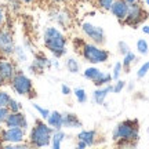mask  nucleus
I'll return each instance as SVG.
<instances>
[{"label":"nucleus","mask_w":149,"mask_h":149,"mask_svg":"<svg viewBox=\"0 0 149 149\" xmlns=\"http://www.w3.org/2000/svg\"><path fill=\"white\" fill-rule=\"evenodd\" d=\"M86 40L83 39V37H74L73 39V47L76 51H79V48L83 46V43H84Z\"/></svg>","instance_id":"37"},{"label":"nucleus","mask_w":149,"mask_h":149,"mask_svg":"<svg viewBox=\"0 0 149 149\" xmlns=\"http://www.w3.org/2000/svg\"><path fill=\"white\" fill-rule=\"evenodd\" d=\"M65 68H66V70H68L69 73L76 74V73H79L80 72L81 65H80V62H79V59L77 58L69 57V58H66V61H65Z\"/></svg>","instance_id":"22"},{"label":"nucleus","mask_w":149,"mask_h":149,"mask_svg":"<svg viewBox=\"0 0 149 149\" xmlns=\"http://www.w3.org/2000/svg\"><path fill=\"white\" fill-rule=\"evenodd\" d=\"M7 108H8L10 112H19V111H22V104L18 100H15V98H11Z\"/></svg>","instance_id":"32"},{"label":"nucleus","mask_w":149,"mask_h":149,"mask_svg":"<svg viewBox=\"0 0 149 149\" xmlns=\"http://www.w3.org/2000/svg\"><path fill=\"white\" fill-rule=\"evenodd\" d=\"M53 131L54 130L48 126L47 122H44L43 119H36L26 137L29 146H33V148H46V146H50Z\"/></svg>","instance_id":"3"},{"label":"nucleus","mask_w":149,"mask_h":149,"mask_svg":"<svg viewBox=\"0 0 149 149\" xmlns=\"http://www.w3.org/2000/svg\"><path fill=\"white\" fill-rule=\"evenodd\" d=\"M50 68H53V59L48 58L46 54L40 53V51L33 53L32 62H31V64H29V66H28V69H29V72H31V73H33V74H42V73H44V70L50 69Z\"/></svg>","instance_id":"11"},{"label":"nucleus","mask_w":149,"mask_h":149,"mask_svg":"<svg viewBox=\"0 0 149 149\" xmlns=\"http://www.w3.org/2000/svg\"><path fill=\"white\" fill-rule=\"evenodd\" d=\"M77 53L80 54V57L84 59L86 62H88L90 65H100L105 64L109 61L111 53L105 50L102 46H98L95 43L91 42H84L83 46L79 48Z\"/></svg>","instance_id":"4"},{"label":"nucleus","mask_w":149,"mask_h":149,"mask_svg":"<svg viewBox=\"0 0 149 149\" xmlns=\"http://www.w3.org/2000/svg\"><path fill=\"white\" fill-rule=\"evenodd\" d=\"M1 130H3V124L0 123V131H1Z\"/></svg>","instance_id":"47"},{"label":"nucleus","mask_w":149,"mask_h":149,"mask_svg":"<svg viewBox=\"0 0 149 149\" xmlns=\"http://www.w3.org/2000/svg\"><path fill=\"white\" fill-rule=\"evenodd\" d=\"M124 72L123 70V65H122V61H117V62H115V65H113V68H112V79H113V81L117 79H120V76H122V73Z\"/></svg>","instance_id":"27"},{"label":"nucleus","mask_w":149,"mask_h":149,"mask_svg":"<svg viewBox=\"0 0 149 149\" xmlns=\"http://www.w3.org/2000/svg\"><path fill=\"white\" fill-rule=\"evenodd\" d=\"M126 87H127L128 91H133L134 88H135V84H134V81H130L128 84H126Z\"/></svg>","instance_id":"43"},{"label":"nucleus","mask_w":149,"mask_h":149,"mask_svg":"<svg viewBox=\"0 0 149 149\" xmlns=\"http://www.w3.org/2000/svg\"><path fill=\"white\" fill-rule=\"evenodd\" d=\"M15 39L14 33L10 28L6 25L0 26V55L3 57H13L14 50H15Z\"/></svg>","instance_id":"9"},{"label":"nucleus","mask_w":149,"mask_h":149,"mask_svg":"<svg viewBox=\"0 0 149 149\" xmlns=\"http://www.w3.org/2000/svg\"><path fill=\"white\" fill-rule=\"evenodd\" d=\"M76 148H79V149H86V148H87V145H86L83 141H79V139H76Z\"/></svg>","instance_id":"39"},{"label":"nucleus","mask_w":149,"mask_h":149,"mask_svg":"<svg viewBox=\"0 0 149 149\" xmlns=\"http://www.w3.org/2000/svg\"><path fill=\"white\" fill-rule=\"evenodd\" d=\"M145 6H146V7L149 8V0H145Z\"/></svg>","instance_id":"46"},{"label":"nucleus","mask_w":149,"mask_h":149,"mask_svg":"<svg viewBox=\"0 0 149 149\" xmlns=\"http://www.w3.org/2000/svg\"><path fill=\"white\" fill-rule=\"evenodd\" d=\"M137 61V55L133 53V51H128L127 54L123 55V59H122V65H123V70L124 72H128L131 69V65L135 64Z\"/></svg>","instance_id":"23"},{"label":"nucleus","mask_w":149,"mask_h":149,"mask_svg":"<svg viewBox=\"0 0 149 149\" xmlns=\"http://www.w3.org/2000/svg\"><path fill=\"white\" fill-rule=\"evenodd\" d=\"M80 29H81V33L88 39V42L95 43L98 46H104L107 43V33L104 31V28L100 25H95L90 21H84L81 22Z\"/></svg>","instance_id":"7"},{"label":"nucleus","mask_w":149,"mask_h":149,"mask_svg":"<svg viewBox=\"0 0 149 149\" xmlns=\"http://www.w3.org/2000/svg\"><path fill=\"white\" fill-rule=\"evenodd\" d=\"M43 44L54 58H62L68 53V37L58 26H47L43 31Z\"/></svg>","instance_id":"2"},{"label":"nucleus","mask_w":149,"mask_h":149,"mask_svg":"<svg viewBox=\"0 0 149 149\" xmlns=\"http://www.w3.org/2000/svg\"><path fill=\"white\" fill-rule=\"evenodd\" d=\"M148 18H149L148 11L145 10L144 6H141V3L138 1V3H134V4H128L127 15L124 18V21L122 22V25L133 28V29H137Z\"/></svg>","instance_id":"6"},{"label":"nucleus","mask_w":149,"mask_h":149,"mask_svg":"<svg viewBox=\"0 0 149 149\" xmlns=\"http://www.w3.org/2000/svg\"><path fill=\"white\" fill-rule=\"evenodd\" d=\"M65 139H66V133H65L62 128L54 130L53 134H51V144H50V146L53 149H59L62 146Z\"/></svg>","instance_id":"20"},{"label":"nucleus","mask_w":149,"mask_h":149,"mask_svg":"<svg viewBox=\"0 0 149 149\" xmlns=\"http://www.w3.org/2000/svg\"><path fill=\"white\" fill-rule=\"evenodd\" d=\"M128 51H131V48H130V44L127 42H124V40H120V42L117 43V53L124 55V54H127Z\"/></svg>","instance_id":"34"},{"label":"nucleus","mask_w":149,"mask_h":149,"mask_svg":"<svg viewBox=\"0 0 149 149\" xmlns=\"http://www.w3.org/2000/svg\"><path fill=\"white\" fill-rule=\"evenodd\" d=\"M83 1H91V0H83Z\"/></svg>","instance_id":"50"},{"label":"nucleus","mask_w":149,"mask_h":149,"mask_svg":"<svg viewBox=\"0 0 149 149\" xmlns=\"http://www.w3.org/2000/svg\"><path fill=\"white\" fill-rule=\"evenodd\" d=\"M1 146H3V142H1V139H0V148H1Z\"/></svg>","instance_id":"48"},{"label":"nucleus","mask_w":149,"mask_h":149,"mask_svg":"<svg viewBox=\"0 0 149 149\" xmlns=\"http://www.w3.org/2000/svg\"><path fill=\"white\" fill-rule=\"evenodd\" d=\"M61 93H62V95L68 97V95H70V94H72V88H70L68 84L62 83V84H61Z\"/></svg>","instance_id":"38"},{"label":"nucleus","mask_w":149,"mask_h":149,"mask_svg":"<svg viewBox=\"0 0 149 149\" xmlns=\"http://www.w3.org/2000/svg\"><path fill=\"white\" fill-rule=\"evenodd\" d=\"M48 1H51L54 4H65V3H69L70 0H48Z\"/></svg>","instance_id":"41"},{"label":"nucleus","mask_w":149,"mask_h":149,"mask_svg":"<svg viewBox=\"0 0 149 149\" xmlns=\"http://www.w3.org/2000/svg\"><path fill=\"white\" fill-rule=\"evenodd\" d=\"M10 88L17 95H21V97H32L36 95V91H35V87H33V81L32 79L28 76L25 72L22 70H17V73L14 74V77L10 80Z\"/></svg>","instance_id":"5"},{"label":"nucleus","mask_w":149,"mask_h":149,"mask_svg":"<svg viewBox=\"0 0 149 149\" xmlns=\"http://www.w3.org/2000/svg\"><path fill=\"white\" fill-rule=\"evenodd\" d=\"M139 0H126V3L127 4H134V3H138Z\"/></svg>","instance_id":"44"},{"label":"nucleus","mask_w":149,"mask_h":149,"mask_svg":"<svg viewBox=\"0 0 149 149\" xmlns=\"http://www.w3.org/2000/svg\"><path fill=\"white\" fill-rule=\"evenodd\" d=\"M26 130L21 127H3L0 131V139L3 142V146L7 148H13V145L26 141Z\"/></svg>","instance_id":"8"},{"label":"nucleus","mask_w":149,"mask_h":149,"mask_svg":"<svg viewBox=\"0 0 149 149\" xmlns=\"http://www.w3.org/2000/svg\"><path fill=\"white\" fill-rule=\"evenodd\" d=\"M109 94H112V83L111 84H107V86L97 87L95 90L93 91V94H91V100H93V102L97 104V105H104Z\"/></svg>","instance_id":"16"},{"label":"nucleus","mask_w":149,"mask_h":149,"mask_svg":"<svg viewBox=\"0 0 149 149\" xmlns=\"http://www.w3.org/2000/svg\"><path fill=\"white\" fill-rule=\"evenodd\" d=\"M6 22H7V8L4 4L0 3V26L6 25Z\"/></svg>","instance_id":"35"},{"label":"nucleus","mask_w":149,"mask_h":149,"mask_svg":"<svg viewBox=\"0 0 149 149\" xmlns=\"http://www.w3.org/2000/svg\"><path fill=\"white\" fill-rule=\"evenodd\" d=\"M13 58L17 64H25L28 61V50L24 47V44H17L14 54H13Z\"/></svg>","instance_id":"21"},{"label":"nucleus","mask_w":149,"mask_h":149,"mask_svg":"<svg viewBox=\"0 0 149 149\" xmlns=\"http://www.w3.org/2000/svg\"><path fill=\"white\" fill-rule=\"evenodd\" d=\"M64 128H70V130H80L83 128V122L80 117L73 113V112H65L64 113Z\"/></svg>","instance_id":"18"},{"label":"nucleus","mask_w":149,"mask_h":149,"mask_svg":"<svg viewBox=\"0 0 149 149\" xmlns=\"http://www.w3.org/2000/svg\"><path fill=\"white\" fill-rule=\"evenodd\" d=\"M115 0H95L97 8H100L101 11H109L111 10L112 4Z\"/></svg>","instance_id":"31"},{"label":"nucleus","mask_w":149,"mask_h":149,"mask_svg":"<svg viewBox=\"0 0 149 149\" xmlns=\"http://www.w3.org/2000/svg\"><path fill=\"white\" fill-rule=\"evenodd\" d=\"M6 8L10 11V13H13V14H17V13H19L22 8V3L19 1V0H6Z\"/></svg>","instance_id":"25"},{"label":"nucleus","mask_w":149,"mask_h":149,"mask_svg":"<svg viewBox=\"0 0 149 149\" xmlns=\"http://www.w3.org/2000/svg\"><path fill=\"white\" fill-rule=\"evenodd\" d=\"M18 66L17 62L13 59V57H3L0 55V77L6 81V84L10 83V80L17 73Z\"/></svg>","instance_id":"13"},{"label":"nucleus","mask_w":149,"mask_h":149,"mask_svg":"<svg viewBox=\"0 0 149 149\" xmlns=\"http://www.w3.org/2000/svg\"><path fill=\"white\" fill-rule=\"evenodd\" d=\"M11 98L13 97H11L10 91L4 90V88H0V107H7Z\"/></svg>","instance_id":"29"},{"label":"nucleus","mask_w":149,"mask_h":149,"mask_svg":"<svg viewBox=\"0 0 149 149\" xmlns=\"http://www.w3.org/2000/svg\"><path fill=\"white\" fill-rule=\"evenodd\" d=\"M127 11H128V4L126 3V0H115L109 13L122 24L124 21L126 15H127Z\"/></svg>","instance_id":"15"},{"label":"nucleus","mask_w":149,"mask_h":149,"mask_svg":"<svg viewBox=\"0 0 149 149\" xmlns=\"http://www.w3.org/2000/svg\"><path fill=\"white\" fill-rule=\"evenodd\" d=\"M148 73H149V61H145L144 64L138 68V70H137V77L138 79H144Z\"/></svg>","instance_id":"33"},{"label":"nucleus","mask_w":149,"mask_h":149,"mask_svg":"<svg viewBox=\"0 0 149 149\" xmlns=\"http://www.w3.org/2000/svg\"><path fill=\"white\" fill-rule=\"evenodd\" d=\"M19 1H21L22 4H35V3H36L37 0H19Z\"/></svg>","instance_id":"42"},{"label":"nucleus","mask_w":149,"mask_h":149,"mask_svg":"<svg viewBox=\"0 0 149 149\" xmlns=\"http://www.w3.org/2000/svg\"><path fill=\"white\" fill-rule=\"evenodd\" d=\"M4 127H21L24 130L29 128V120H28L26 115L22 111L19 112H10V115L6 119Z\"/></svg>","instance_id":"14"},{"label":"nucleus","mask_w":149,"mask_h":149,"mask_svg":"<svg viewBox=\"0 0 149 149\" xmlns=\"http://www.w3.org/2000/svg\"><path fill=\"white\" fill-rule=\"evenodd\" d=\"M4 86H6V81H4L3 79H1V77H0V88H3Z\"/></svg>","instance_id":"45"},{"label":"nucleus","mask_w":149,"mask_h":149,"mask_svg":"<svg viewBox=\"0 0 149 149\" xmlns=\"http://www.w3.org/2000/svg\"><path fill=\"white\" fill-rule=\"evenodd\" d=\"M135 48H137V53L139 55H146L149 53V44L145 39H138L137 44H135Z\"/></svg>","instance_id":"26"},{"label":"nucleus","mask_w":149,"mask_h":149,"mask_svg":"<svg viewBox=\"0 0 149 149\" xmlns=\"http://www.w3.org/2000/svg\"><path fill=\"white\" fill-rule=\"evenodd\" d=\"M46 122L53 130L64 128V113H61L58 111H51L48 117L46 119Z\"/></svg>","instance_id":"19"},{"label":"nucleus","mask_w":149,"mask_h":149,"mask_svg":"<svg viewBox=\"0 0 149 149\" xmlns=\"http://www.w3.org/2000/svg\"><path fill=\"white\" fill-rule=\"evenodd\" d=\"M33 109L37 112V115L40 116V119H43V120H46L48 117V115H50V109H47V108L42 107V105H39V104H33Z\"/></svg>","instance_id":"30"},{"label":"nucleus","mask_w":149,"mask_h":149,"mask_svg":"<svg viewBox=\"0 0 149 149\" xmlns=\"http://www.w3.org/2000/svg\"><path fill=\"white\" fill-rule=\"evenodd\" d=\"M126 84H127V81L122 79L115 80V83H112V94H120L126 88Z\"/></svg>","instance_id":"28"},{"label":"nucleus","mask_w":149,"mask_h":149,"mask_svg":"<svg viewBox=\"0 0 149 149\" xmlns=\"http://www.w3.org/2000/svg\"><path fill=\"white\" fill-rule=\"evenodd\" d=\"M141 31H142V33H144V35H148V36H149V24L142 25V26H141Z\"/></svg>","instance_id":"40"},{"label":"nucleus","mask_w":149,"mask_h":149,"mask_svg":"<svg viewBox=\"0 0 149 149\" xmlns=\"http://www.w3.org/2000/svg\"><path fill=\"white\" fill-rule=\"evenodd\" d=\"M10 115V111H8V108L7 107H0V123L1 124H4L6 119H7V116Z\"/></svg>","instance_id":"36"},{"label":"nucleus","mask_w":149,"mask_h":149,"mask_svg":"<svg viewBox=\"0 0 149 149\" xmlns=\"http://www.w3.org/2000/svg\"><path fill=\"white\" fill-rule=\"evenodd\" d=\"M76 139L83 141V142L87 145V148H88V146H94V145L97 144V139H98V131H97V130L80 128V131H79V134H77Z\"/></svg>","instance_id":"17"},{"label":"nucleus","mask_w":149,"mask_h":149,"mask_svg":"<svg viewBox=\"0 0 149 149\" xmlns=\"http://www.w3.org/2000/svg\"><path fill=\"white\" fill-rule=\"evenodd\" d=\"M83 76H84L87 80H90L94 83V86L97 87H101V86H107L111 84L113 79H112V74L111 73H105L102 72L97 65H91L88 68H86L84 72H83Z\"/></svg>","instance_id":"10"},{"label":"nucleus","mask_w":149,"mask_h":149,"mask_svg":"<svg viewBox=\"0 0 149 149\" xmlns=\"http://www.w3.org/2000/svg\"><path fill=\"white\" fill-rule=\"evenodd\" d=\"M3 1H6V0H0V3H3Z\"/></svg>","instance_id":"49"},{"label":"nucleus","mask_w":149,"mask_h":149,"mask_svg":"<svg viewBox=\"0 0 149 149\" xmlns=\"http://www.w3.org/2000/svg\"><path fill=\"white\" fill-rule=\"evenodd\" d=\"M50 19L55 24V26L62 28V29H69L72 22H73V18H72V14L69 11L64 8V7H57V8H53L50 11Z\"/></svg>","instance_id":"12"},{"label":"nucleus","mask_w":149,"mask_h":149,"mask_svg":"<svg viewBox=\"0 0 149 149\" xmlns=\"http://www.w3.org/2000/svg\"><path fill=\"white\" fill-rule=\"evenodd\" d=\"M73 95H74L76 101L79 102V104H86V102L88 101V94H87L86 88H83V87H77V88H74Z\"/></svg>","instance_id":"24"},{"label":"nucleus","mask_w":149,"mask_h":149,"mask_svg":"<svg viewBox=\"0 0 149 149\" xmlns=\"http://www.w3.org/2000/svg\"><path fill=\"white\" fill-rule=\"evenodd\" d=\"M112 139L120 148H135L139 139V122L137 119H126L117 123L112 131Z\"/></svg>","instance_id":"1"}]
</instances>
